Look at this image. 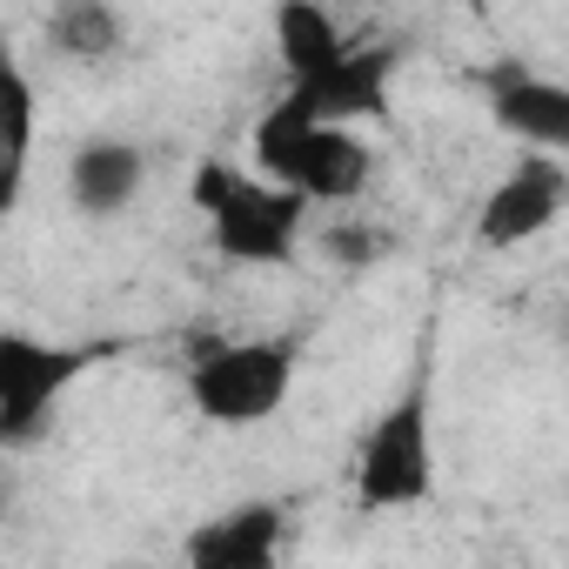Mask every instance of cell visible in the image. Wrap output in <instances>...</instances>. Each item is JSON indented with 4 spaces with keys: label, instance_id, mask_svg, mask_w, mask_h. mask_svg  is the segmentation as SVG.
Returning a JSON list of instances; mask_svg holds the SVG:
<instances>
[{
    "label": "cell",
    "instance_id": "3957f363",
    "mask_svg": "<svg viewBox=\"0 0 569 569\" xmlns=\"http://www.w3.org/2000/svg\"><path fill=\"white\" fill-rule=\"evenodd\" d=\"M349 496L362 516H396L436 496V376L416 362V376L396 389L389 409L369 416L349 469Z\"/></svg>",
    "mask_w": 569,
    "mask_h": 569
},
{
    "label": "cell",
    "instance_id": "5bb4252c",
    "mask_svg": "<svg viewBox=\"0 0 569 569\" xmlns=\"http://www.w3.org/2000/svg\"><path fill=\"white\" fill-rule=\"evenodd\" d=\"M396 248V234L389 228H376V221H362V214H329L322 228H316V254L329 261V268H376L382 254Z\"/></svg>",
    "mask_w": 569,
    "mask_h": 569
},
{
    "label": "cell",
    "instance_id": "277c9868",
    "mask_svg": "<svg viewBox=\"0 0 569 569\" xmlns=\"http://www.w3.org/2000/svg\"><path fill=\"white\" fill-rule=\"evenodd\" d=\"M302 376V342L296 336H234V342H201L188 362V402L214 429H254L289 409Z\"/></svg>",
    "mask_w": 569,
    "mask_h": 569
},
{
    "label": "cell",
    "instance_id": "7c38bea8",
    "mask_svg": "<svg viewBox=\"0 0 569 569\" xmlns=\"http://www.w3.org/2000/svg\"><path fill=\"white\" fill-rule=\"evenodd\" d=\"M41 34H48V54L74 61V68H101L128 48V14L108 8V0H61L41 21Z\"/></svg>",
    "mask_w": 569,
    "mask_h": 569
},
{
    "label": "cell",
    "instance_id": "8992f818",
    "mask_svg": "<svg viewBox=\"0 0 569 569\" xmlns=\"http://www.w3.org/2000/svg\"><path fill=\"white\" fill-rule=\"evenodd\" d=\"M562 208H569V168L556 154H522L476 201V248H496V254L522 248V241L549 234L562 221Z\"/></svg>",
    "mask_w": 569,
    "mask_h": 569
},
{
    "label": "cell",
    "instance_id": "4fadbf2b",
    "mask_svg": "<svg viewBox=\"0 0 569 569\" xmlns=\"http://www.w3.org/2000/svg\"><path fill=\"white\" fill-rule=\"evenodd\" d=\"M0 121H8V188H0V208H21L28 161H34V81H28L21 54H8V48H0Z\"/></svg>",
    "mask_w": 569,
    "mask_h": 569
},
{
    "label": "cell",
    "instance_id": "ba28073f",
    "mask_svg": "<svg viewBox=\"0 0 569 569\" xmlns=\"http://www.w3.org/2000/svg\"><path fill=\"white\" fill-rule=\"evenodd\" d=\"M482 101H489V121L509 141H522V154H569V81L502 61L482 74Z\"/></svg>",
    "mask_w": 569,
    "mask_h": 569
},
{
    "label": "cell",
    "instance_id": "30bf717a",
    "mask_svg": "<svg viewBox=\"0 0 569 569\" xmlns=\"http://www.w3.org/2000/svg\"><path fill=\"white\" fill-rule=\"evenodd\" d=\"M148 188V148L128 134H88L68 154V201L88 221H121Z\"/></svg>",
    "mask_w": 569,
    "mask_h": 569
},
{
    "label": "cell",
    "instance_id": "7a4b0ae2",
    "mask_svg": "<svg viewBox=\"0 0 569 569\" xmlns=\"http://www.w3.org/2000/svg\"><path fill=\"white\" fill-rule=\"evenodd\" d=\"M248 168L309 208H356L376 181V148L362 128H329L274 101L248 134Z\"/></svg>",
    "mask_w": 569,
    "mask_h": 569
},
{
    "label": "cell",
    "instance_id": "8fae6325",
    "mask_svg": "<svg viewBox=\"0 0 569 569\" xmlns=\"http://www.w3.org/2000/svg\"><path fill=\"white\" fill-rule=\"evenodd\" d=\"M268 34H274V61H281V74H289V88L329 74L356 48V34L329 8H316V0H281L274 21H268Z\"/></svg>",
    "mask_w": 569,
    "mask_h": 569
},
{
    "label": "cell",
    "instance_id": "9c48e42d",
    "mask_svg": "<svg viewBox=\"0 0 569 569\" xmlns=\"http://www.w3.org/2000/svg\"><path fill=\"white\" fill-rule=\"evenodd\" d=\"M281 549H289V509L254 496L221 516H201L181 536V569H281Z\"/></svg>",
    "mask_w": 569,
    "mask_h": 569
},
{
    "label": "cell",
    "instance_id": "5b68a950",
    "mask_svg": "<svg viewBox=\"0 0 569 569\" xmlns=\"http://www.w3.org/2000/svg\"><path fill=\"white\" fill-rule=\"evenodd\" d=\"M108 356L114 342H48L28 329H0V449H34L74 382Z\"/></svg>",
    "mask_w": 569,
    "mask_h": 569
},
{
    "label": "cell",
    "instance_id": "6da1fadb",
    "mask_svg": "<svg viewBox=\"0 0 569 569\" xmlns=\"http://www.w3.org/2000/svg\"><path fill=\"white\" fill-rule=\"evenodd\" d=\"M188 201L208 228V248L234 268H296L309 248V201L274 188L248 161H194Z\"/></svg>",
    "mask_w": 569,
    "mask_h": 569
},
{
    "label": "cell",
    "instance_id": "9a60e30c",
    "mask_svg": "<svg viewBox=\"0 0 569 569\" xmlns=\"http://www.w3.org/2000/svg\"><path fill=\"white\" fill-rule=\"evenodd\" d=\"M556 336H562V342H569V302H562V309H556Z\"/></svg>",
    "mask_w": 569,
    "mask_h": 569
},
{
    "label": "cell",
    "instance_id": "52a82bcc",
    "mask_svg": "<svg viewBox=\"0 0 569 569\" xmlns=\"http://www.w3.org/2000/svg\"><path fill=\"white\" fill-rule=\"evenodd\" d=\"M396 74H402V48L396 41H356L329 74H316L302 88H281V108H296L309 121H329V128H362V121L389 114Z\"/></svg>",
    "mask_w": 569,
    "mask_h": 569
}]
</instances>
